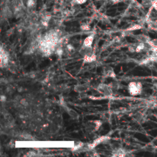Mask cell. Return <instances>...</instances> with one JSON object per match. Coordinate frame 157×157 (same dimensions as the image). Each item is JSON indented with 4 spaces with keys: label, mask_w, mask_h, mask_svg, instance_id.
Returning a JSON list of instances; mask_svg holds the SVG:
<instances>
[{
    "label": "cell",
    "mask_w": 157,
    "mask_h": 157,
    "mask_svg": "<svg viewBox=\"0 0 157 157\" xmlns=\"http://www.w3.org/2000/svg\"><path fill=\"white\" fill-rule=\"evenodd\" d=\"M128 90L132 96H138L142 93L143 85L140 82L133 81L129 83Z\"/></svg>",
    "instance_id": "cell-1"
},
{
    "label": "cell",
    "mask_w": 157,
    "mask_h": 157,
    "mask_svg": "<svg viewBox=\"0 0 157 157\" xmlns=\"http://www.w3.org/2000/svg\"><path fill=\"white\" fill-rule=\"evenodd\" d=\"M101 125L102 122L100 120H93V121L87 122L85 128L87 132L90 133H94L98 131Z\"/></svg>",
    "instance_id": "cell-2"
},
{
    "label": "cell",
    "mask_w": 157,
    "mask_h": 157,
    "mask_svg": "<svg viewBox=\"0 0 157 157\" xmlns=\"http://www.w3.org/2000/svg\"><path fill=\"white\" fill-rule=\"evenodd\" d=\"M98 90L103 94L106 97L111 96L113 93V90L110 85L104 84V83H101L98 86Z\"/></svg>",
    "instance_id": "cell-3"
},
{
    "label": "cell",
    "mask_w": 157,
    "mask_h": 157,
    "mask_svg": "<svg viewBox=\"0 0 157 157\" xmlns=\"http://www.w3.org/2000/svg\"><path fill=\"white\" fill-rule=\"evenodd\" d=\"M9 54L8 52L3 49V47H1V67H6L9 63Z\"/></svg>",
    "instance_id": "cell-4"
},
{
    "label": "cell",
    "mask_w": 157,
    "mask_h": 157,
    "mask_svg": "<svg viewBox=\"0 0 157 157\" xmlns=\"http://www.w3.org/2000/svg\"><path fill=\"white\" fill-rule=\"evenodd\" d=\"M103 74L106 77H111V78H116V74L115 73L112 67L110 66L104 67L103 70Z\"/></svg>",
    "instance_id": "cell-5"
},
{
    "label": "cell",
    "mask_w": 157,
    "mask_h": 157,
    "mask_svg": "<svg viewBox=\"0 0 157 157\" xmlns=\"http://www.w3.org/2000/svg\"><path fill=\"white\" fill-rule=\"evenodd\" d=\"M94 38H95V34L93 33L88 36L83 41L82 45L85 47H92Z\"/></svg>",
    "instance_id": "cell-6"
},
{
    "label": "cell",
    "mask_w": 157,
    "mask_h": 157,
    "mask_svg": "<svg viewBox=\"0 0 157 157\" xmlns=\"http://www.w3.org/2000/svg\"><path fill=\"white\" fill-rule=\"evenodd\" d=\"M135 38L136 39L138 42L143 43H148L151 39L149 36L145 34H139L135 36Z\"/></svg>",
    "instance_id": "cell-7"
},
{
    "label": "cell",
    "mask_w": 157,
    "mask_h": 157,
    "mask_svg": "<svg viewBox=\"0 0 157 157\" xmlns=\"http://www.w3.org/2000/svg\"><path fill=\"white\" fill-rule=\"evenodd\" d=\"M83 63H92L95 61L96 60V56L95 53H93L89 55L83 57Z\"/></svg>",
    "instance_id": "cell-8"
},
{
    "label": "cell",
    "mask_w": 157,
    "mask_h": 157,
    "mask_svg": "<svg viewBox=\"0 0 157 157\" xmlns=\"http://www.w3.org/2000/svg\"><path fill=\"white\" fill-rule=\"evenodd\" d=\"M127 151L123 149H117L112 151V156H124L127 155Z\"/></svg>",
    "instance_id": "cell-9"
},
{
    "label": "cell",
    "mask_w": 157,
    "mask_h": 157,
    "mask_svg": "<svg viewBox=\"0 0 157 157\" xmlns=\"http://www.w3.org/2000/svg\"><path fill=\"white\" fill-rule=\"evenodd\" d=\"M65 108L66 109V110L67 111V113H68V114L70 116V117H71L72 118L74 119H78V117H79V116H78V114L75 111H74V110L71 109V108H69L67 107V106L65 107Z\"/></svg>",
    "instance_id": "cell-10"
},
{
    "label": "cell",
    "mask_w": 157,
    "mask_h": 157,
    "mask_svg": "<svg viewBox=\"0 0 157 157\" xmlns=\"http://www.w3.org/2000/svg\"><path fill=\"white\" fill-rule=\"evenodd\" d=\"M88 89V87L85 84H79L77 85L74 87V90L78 93H82L86 91Z\"/></svg>",
    "instance_id": "cell-11"
},
{
    "label": "cell",
    "mask_w": 157,
    "mask_h": 157,
    "mask_svg": "<svg viewBox=\"0 0 157 157\" xmlns=\"http://www.w3.org/2000/svg\"><path fill=\"white\" fill-rule=\"evenodd\" d=\"M142 28H143L142 26H141L140 25L134 24V25H133L132 26H130V27H129L126 30V31H134V30H137L141 29Z\"/></svg>",
    "instance_id": "cell-12"
},
{
    "label": "cell",
    "mask_w": 157,
    "mask_h": 157,
    "mask_svg": "<svg viewBox=\"0 0 157 157\" xmlns=\"http://www.w3.org/2000/svg\"><path fill=\"white\" fill-rule=\"evenodd\" d=\"M145 115L142 113H139L138 114L136 115L135 116V119L137 120L139 122H143L145 121Z\"/></svg>",
    "instance_id": "cell-13"
},
{
    "label": "cell",
    "mask_w": 157,
    "mask_h": 157,
    "mask_svg": "<svg viewBox=\"0 0 157 157\" xmlns=\"http://www.w3.org/2000/svg\"><path fill=\"white\" fill-rule=\"evenodd\" d=\"M27 7L30 9L33 8L36 5V0H27Z\"/></svg>",
    "instance_id": "cell-14"
},
{
    "label": "cell",
    "mask_w": 157,
    "mask_h": 157,
    "mask_svg": "<svg viewBox=\"0 0 157 157\" xmlns=\"http://www.w3.org/2000/svg\"><path fill=\"white\" fill-rule=\"evenodd\" d=\"M149 52V54L152 55L156 57H157V48H150L149 50L147 52Z\"/></svg>",
    "instance_id": "cell-15"
},
{
    "label": "cell",
    "mask_w": 157,
    "mask_h": 157,
    "mask_svg": "<svg viewBox=\"0 0 157 157\" xmlns=\"http://www.w3.org/2000/svg\"><path fill=\"white\" fill-rule=\"evenodd\" d=\"M148 24L150 28L157 30V22H155V21H149L148 22Z\"/></svg>",
    "instance_id": "cell-16"
},
{
    "label": "cell",
    "mask_w": 157,
    "mask_h": 157,
    "mask_svg": "<svg viewBox=\"0 0 157 157\" xmlns=\"http://www.w3.org/2000/svg\"><path fill=\"white\" fill-rule=\"evenodd\" d=\"M148 44L151 47V48H157V39H150Z\"/></svg>",
    "instance_id": "cell-17"
},
{
    "label": "cell",
    "mask_w": 157,
    "mask_h": 157,
    "mask_svg": "<svg viewBox=\"0 0 157 157\" xmlns=\"http://www.w3.org/2000/svg\"><path fill=\"white\" fill-rule=\"evenodd\" d=\"M80 28L83 31H89V30H90V29H91L90 26L89 25H88V24H86V23L82 24Z\"/></svg>",
    "instance_id": "cell-18"
},
{
    "label": "cell",
    "mask_w": 157,
    "mask_h": 157,
    "mask_svg": "<svg viewBox=\"0 0 157 157\" xmlns=\"http://www.w3.org/2000/svg\"><path fill=\"white\" fill-rule=\"evenodd\" d=\"M20 104H22V106H27L28 105V101L24 98L20 99Z\"/></svg>",
    "instance_id": "cell-19"
},
{
    "label": "cell",
    "mask_w": 157,
    "mask_h": 157,
    "mask_svg": "<svg viewBox=\"0 0 157 157\" xmlns=\"http://www.w3.org/2000/svg\"><path fill=\"white\" fill-rule=\"evenodd\" d=\"M74 1L75 3V4H76L82 5V4H85L87 1V0H74Z\"/></svg>",
    "instance_id": "cell-20"
},
{
    "label": "cell",
    "mask_w": 157,
    "mask_h": 157,
    "mask_svg": "<svg viewBox=\"0 0 157 157\" xmlns=\"http://www.w3.org/2000/svg\"><path fill=\"white\" fill-rule=\"evenodd\" d=\"M151 6L157 11V0H154L151 2Z\"/></svg>",
    "instance_id": "cell-21"
},
{
    "label": "cell",
    "mask_w": 157,
    "mask_h": 157,
    "mask_svg": "<svg viewBox=\"0 0 157 157\" xmlns=\"http://www.w3.org/2000/svg\"><path fill=\"white\" fill-rule=\"evenodd\" d=\"M111 1L114 4H116L121 1V0H111Z\"/></svg>",
    "instance_id": "cell-22"
},
{
    "label": "cell",
    "mask_w": 157,
    "mask_h": 157,
    "mask_svg": "<svg viewBox=\"0 0 157 157\" xmlns=\"http://www.w3.org/2000/svg\"><path fill=\"white\" fill-rule=\"evenodd\" d=\"M156 150H157V147H156Z\"/></svg>",
    "instance_id": "cell-23"
}]
</instances>
